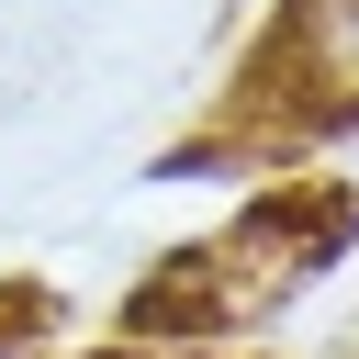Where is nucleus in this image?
<instances>
[{
	"label": "nucleus",
	"mask_w": 359,
	"mask_h": 359,
	"mask_svg": "<svg viewBox=\"0 0 359 359\" xmlns=\"http://www.w3.org/2000/svg\"><path fill=\"white\" fill-rule=\"evenodd\" d=\"M348 224H359V202H348V191H303V202H258L236 247H258V258H269V280H303V269H325V258L348 247Z\"/></svg>",
	"instance_id": "nucleus-1"
},
{
	"label": "nucleus",
	"mask_w": 359,
	"mask_h": 359,
	"mask_svg": "<svg viewBox=\"0 0 359 359\" xmlns=\"http://www.w3.org/2000/svg\"><path fill=\"white\" fill-rule=\"evenodd\" d=\"M101 359H123V348H101Z\"/></svg>",
	"instance_id": "nucleus-2"
}]
</instances>
